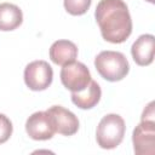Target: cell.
<instances>
[{"label": "cell", "instance_id": "1", "mask_svg": "<svg viewBox=\"0 0 155 155\" xmlns=\"http://www.w3.org/2000/svg\"><path fill=\"white\" fill-rule=\"evenodd\" d=\"M94 17L102 38L108 42H125L132 33L131 15L124 0H101Z\"/></svg>", "mask_w": 155, "mask_h": 155}, {"label": "cell", "instance_id": "2", "mask_svg": "<svg viewBox=\"0 0 155 155\" xmlns=\"http://www.w3.org/2000/svg\"><path fill=\"white\" fill-rule=\"evenodd\" d=\"M94 67L98 74L107 81H120L130 71L126 56L117 51H102L94 58Z\"/></svg>", "mask_w": 155, "mask_h": 155}, {"label": "cell", "instance_id": "3", "mask_svg": "<svg viewBox=\"0 0 155 155\" xmlns=\"http://www.w3.org/2000/svg\"><path fill=\"white\" fill-rule=\"evenodd\" d=\"M125 131L124 119L117 114H108L102 117L97 126V144L102 149H114L122 142Z\"/></svg>", "mask_w": 155, "mask_h": 155}, {"label": "cell", "instance_id": "4", "mask_svg": "<svg viewBox=\"0 0 155 155\" xmlns=\"http://www.w3.org/2000/svg\"><path fill=\"white\" fill-rule=\"evenodd\" d=\"M59 75L63 86L70 92L84 91L92 80L88 68L84 63L75 61L63 65Z\"/></svg>", "mask_w": 155, "mask_h": 155}, {"label": "cell", "instance_id": "5", "mask_svg": "<svg viewBox=\"0 0 155 155\" xmlns=\"http://www.w3.org/2000/svg\"><path fill=\"white\" fill-rule=\"evenodd\" d=\"M132 143L136 155L155 154V119H142L133 130Z\"/></svg>", "mask_w": 155, "mask_h": 155}, {"label": "cell", "instance_id": "6", "mask_svg": "<svg viewBox=\"0 0 155 155\" xmlns=\"http://www.w3.org/2000/svg\"><path fill=\"white\" fill-rule=\"evenodd\" d=\"M53 80V70L46 61L30 62L24 69V82L31 91L46 90Z\"/></svg>", "mask_w": 155, "mask_h": 155}, {"label": "cell", "instance_id": "7", "mask_svg": "<svg viewBox=\"0 0 155 155\" xmlns=\"http://www.w3.org/2000/svg\"><path fill=\"white\" fill-rule=\"evenodd\" d=\"M25 131L34 140H47L56 133L53 122L47 111H36L25 121Z\"/></svg>", "mask_w": 155, "mask_h": 155}, {"label": "cell", "instance_id": "8", "mask_svg": "<svg viewBox=\"0 0 155 155\" xmlns=\"http://www.w3.org/2000/svg\"><path fill=\"white\" fill-rule=\"evenodd\" d=\"M47 114L51 116L56 133L63 136H73L79 130V120L74 113L62 105H52L48 108Z\"/></svg>", "mask_w": 155, "mask_h": 155}, {"label": "cell", "instance_id": "9", "mask_svg": "<svg viewBox=\"0 0 155 155\" xmlns=\"http://www.w3.org/2000/svg\"><path fill=\"white\" fill-rule=\"evenodd\" d=\"M155 50V38L151 34L140 35L131 47V54L133 61L140 65L145 67L153 63Z\"/></svg>", "mask_w": 155, "mask_h": 155}, {"label": "cell", "instance_id": "10", "mask_svg": "<svg viewBox=\"0 0 155 155\" xmlns=\"http://www.w3.org/2000/svg\"><path fill=\"white\" fill-rule=\"evenodd\" d=\"M50 59L57 65H65L71 63L78 57V47L73 41L57 40L54 41L48 51Z\"/></svg>", "mask_w": 155, "mask_h": 155}, {"label": "cell", "instance_id": "11", "mask_svg": "<svg viewBox=\"0 0 155 155\" xmlns=\"http://www.w3.org/2000/svg\"><path fill=\"white\" fill-rule=\"evenodd\" d=\"M102 97L99 85L91 80L87 87L81 92H71V102L80 109H91L98 104Z\"/></svg>", "mask_w": 155, "mask_h": 155}, {"label": "cell", "instance_id": "12", "mask_svg": "<svg viewBox=\"0 0 155 155\" xmlns=\"http://www.w3.org/2000/svg\"><path fill=\"white\" fill-rule=\"evenodd\" d=\"M23 22L22 10L10 2L0 4V30L11 31L17 29Z\"/></svg>", "mask_w": 155, "mask_h": 155}, {"label": "cell", "instance_id": "13", "mask_svg": "<svg viewBox=\"0 0 155 155\" xmlns=\"http://www.w3.org/2000/svg\"><path fill=\"white\" fill-rule=\"evenodd\" d=\"M91 2L92 0H64V8L73 16H81L88 11Z\"/></svg>", "mask_w": 155, "mask_h": 155}, {"label": "cell", "instance_id": "14", "mask_svg": "<svg viewBox=\"0 0 155 155\" xmlns=\"http://www.w3.org/2000/svg\"><path fill=\"white\" fill-rule=\"evenodd\" d=\"M12 131H13V126H12L11 120L6 115L0 114V144L10 139Z\"/></svg>", "mask_w": 155, "mask_h": 155}, {"label": "cell", "instance_id": "15", "mask_svg": "<svg viewBox=\"0 0 155 155\" xmlns=\"http://www.w3.org/2000/svg\"><path fill=\"white\" fill-rule=\"evenodd\" d=\"M145 1H148V2H150V4H154V2H155V0H145Z\"/></svg>", "mask_w": 155, "mask_h": 155}]
</instances>
